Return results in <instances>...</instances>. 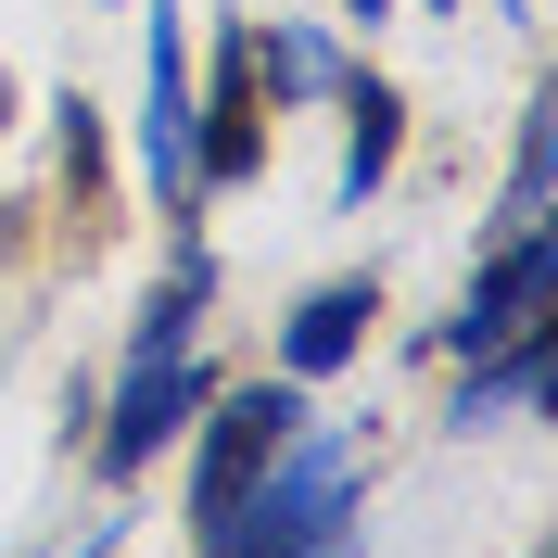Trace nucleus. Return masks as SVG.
I'll return each instance as SVG.
<instances>
[{
	"label": "nucleus",
	"mask_w": 558,
	"mask_h": 558,
	"mask_svg": "<svg viewBox=\"0 0 558 558\" xmlns=\"http://www.w3.org/2000/svg\"><path fill=\"white\" fill-rule=\"evenodd\" d=\"M216 558H355V445L343 432H292Z\"/></svg>",
	"instance_id": "nucleus-1"
},
{
	"label": "nucleus",
	"mask_w": 558,
	"mask_h": 558,
	"mask_svg": "<svg viewBox=\"0 0 558 558\" xmlns=\"http://www.w3.org/2000/svg\"><path fill=\"white\" fill-rule=\"evenodd\" d=\"M204 457H191V546H229V521H242V495L267 483V457L305 432V381H229V393H204Z\"/></svg>",
	"instance_id": "nucleus-2"
},
{
	"label": "nucleus",
	"mask_w": 558,
	"mask_h": 558,
	"mask_svg": "<svg viewBox=\"0 0 558 558\" xmlns=\"http://www.w3.org/2000/svg\"><path fill=\"white\" fill-rule=\"evenodd\" d=\"M267 153H279V64L267 26H229L216 76L191 89V166H204V191H242V178H267Z\"/></svg>",
	"instance_id": "nucleus-3"
},
{
	"label": "nucleus",
	"mask_w": 558,
	"mask_h": 558,
	"mask_svg": "<svg viewBox=\"0 0 558 558\" xmlns=\"http://www.w3.org/2000/svg\"><path fill=\"white\" fill-rule=\"evenodd\" d=\"M546 292H558V242H546V216H521V229L495 242V267L457 292L445 355H508L521 330H546Z\"/></svg>",
	"instance_id": "nucleus-4"
},
{
	"label": "nucleus",
	"mask_w": 558,
	"mask_h": 558,
	"mask_svg": "<svg viewBox=\"0 0 558 558\" xmlns=\"http://www.w3.org/2000/svg\"><path fill=\"white\" fill-rule=\"evenodd\" d=\"M140 178H153V204L178 229L204 216V166H191V38H178V13H153V51H140Z\"/></svg>",
	"instance_id": "nucleus-5"
},
{
	"label": "nucleus",
	"mask_w": 558,
	"mask_h": 558,
	"mask_svg": "<svg viewBox=\"0 0 558 558\" xmlns=\"http://www.w3.org/2000/svg\"><path fill=\"white\" fill-rule=\"evenodd\" d=\"M191 407H204L191 343H128V381H114V407H102V483H140Z\"/></svg>",
	"instance_id": "nucleus-6"
},
{
	"label": "nucleus",
	"mask_w": 558,
	"mask_h": 558,
	"mask_svg": "<svg viewBox=\"0 0 558 558\" xmlns=\"http://www.w3.org/2000/svg\"><path fill=\"white\" fill-rule=\"evenodd\" d=\"M330 102H343V204H368V191L393 178V153H407V89L368 76V64H343Z\"/></svg>",
	"instance_id": "nucleus-7"
},
{
	"label": "nucleus",
	"mask_w": 558,
	"mask_h": 558,
	"mask_svg": "<svg viewBox=\"0 0 558 558\" xmlns=\"http://www.w3.org/2000/svg\"><path fill=\"white\" fill-rule=\"evenodd\" d=\"M368 317H381V279H317L305 305H292V330H279V381H317V368H343V355L368 343Z\"/></svg>",
	"instance_id": "nucleus-8"
},
{
	"label": "nucleus",
	"mask_w": 558,
	"mask_h": 558,
	"mask_svg": "<svg viewBox=\"0 0 558 558\" xmlns=\"http://www.w3.org/2000/svg\"><path fill=\"white\" fill-rule=\"evenodd\" d=\"M102 204H114V166H102V102H76V89H64V242H76V254L114 229Z\"/></svg>",
	"instance_id": "nucleus-9"
},
{
	"label": "nucleus",
	"mask_w": 558,
	"mask_h": 558,
	"mask_svg": "<svg viewBox=\"0 0 558 558\" xmlns=\"http://www.w3.org/2000/svg\"><path fill=\"white\" fill-rule=\"evenodd\" d=\"M546 368H558V343H546V330H521L508 355H470V393H457V418H495V407H546Z\"/></svg>",
	"instance_id": "nucleus-10"
},
{
	"label": "nucleus",
	"mask_w": 558,
	"mask_h": 558,
	"mask_svg": "<svg viewBox=\"0 0 558 558\" xmlns=\"http://www.w3.org/2000/svg\"><path fill=\"white\" fill-rule=\"evenodd\" d=\"M343 13H355V26H381V13H393V0H343Z\"/></svg>",
	"instance_id": "nucleus-11"
},
{
	"label": "nucleus",
	"mask_w": 558,
	"mask_h": 558,
	"mask_svg": "<svg viewBox=\"0 0 558 558\" xmlns=\"http://www.w3.org/2000/svg\"><path fill=\"white\" fill-rule=\"evenodd\" d=\"M0 102H13V76H0Z\"/></svg>",
	"instance_id": "nucleus-12"
}]
</instances>
